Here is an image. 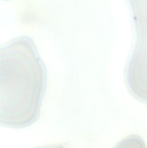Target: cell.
Segmentation results:
<instances>
[{"label": "cell", "mask_w": 147, "mask_h": 148, "mask_svg": "<svg viewBox=\"0 0 147 148\" xmlns=\"http://www.w3.org/2000/svg\"><path fill=\"white\" fill-rule=\"evenodd\" d=\"M113 148H147L146 143L140 136L132 135L124 138Z\"/></svg>", "instance_id": "cell-2"}, {"label": "cell", "mask_w": 147, "mask_h": 148, "mask_svg": "<svg viewBox=\"0 0 147 148\" xmlns=\"http://www.w3.org/2000/svg\"><path fill=\"white\" fill-rule=\"evenodd\" d=\"M40 148H68L65 146L62 145H54V146H47Z\"/></svg>", "instance_id": "cell-3"}, {"label": "cell", "mask_w": 147, "mask_h": 148, "mask_svg": "<svg viewBox=\"0 0 147 148\" xmlns=\"http://www.w3.org/2000/svg\"><path fill=\"white\" fill-rule=\"evenodd\" d=\"M47 71L33 39L16 37L0 48V123L22 128L39 116Z\"/></svg>", "instance_id": "cell-1"}]
</instances>
